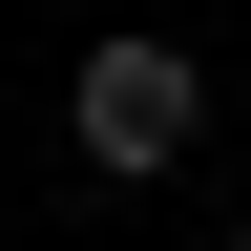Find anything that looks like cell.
<instances>
[{
  "label": "cell",
  "mask_w": 251,
  "mask_h": 251,
  "mask_svg": "<svg viewBox=\"0 0 251 251\" xmlns=\"http://www.w3.org/2000/svg\"><path fill=\"white\" fill-rule=\"evenodd\" d=\"M63 126H84V168H105V188H147V168H188V147H209V63H188L168 21H105V42H84V84H63Z\"/></svg>",
  "instance_id": "cell-1"
},
{
  "label": "cell",
  "mask_w": 251,
  "mask_h": 251,
  "mask_svg": "<svg viewBox=\"0 0 251 251\" xmlns=\"http://www.w3.org/2000/svg\"><path fill=\"white\" fill-rule=\"evenodd\" d=\"M230 251H251V230H230Z\"/></svg>",
  "instance_id": "cell-2"
}]
</instances>
